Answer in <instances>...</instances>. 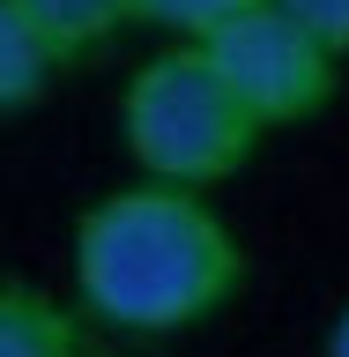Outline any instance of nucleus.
Returning a JSON list of instances; mask_svg holds the SVG:
<instances>
[{
    "label": "nucleus",
    "instance_id": "423d86ee",
    "mask_svg": "<svg viewBox=\"0 0 349 357\" xmlns=\"http://www.w3.org/2000/svg\"><path fill=\"white\" fill-rule=\"evenodd\" d=\"M60 75H67V67L38 45V30L22 22V8L0 0V119H8V112H30Z\"/></svg>",
    "mask_w": 349,
    "mask_h": 357
},
{
    "label": "nucleus",
    "instance_id": "0eeeda50",
    "mask_svg": "<svg viewBox=\"0 0 349 357\" xmlns=\"http://www.w3.org/2000/svg\"><path fill=\"white\" fill-rule=\"evenodd\" d=\"M253 8H267V0H134V22L171 30L178 45H201V38H216L223 22L253 15Z\"/></svg>",
    "mask_w": 349,
    "mask_h": 357
},
{
    "label": "nucleus",
    "instance_id": "6e6552de",
    "mask_svg": "<svg viewBox=\"0 0 349 357\" xmlns=\"http://www.w3.org/2000/svg\"><path fill=\"white\" fill-rule=\"evenodd\" d=\"M267 8H275V15H290L297 30H312L334 60H349V0H267Z\"/></svg>",
    "mask_w": 349,
    "mask_h": 357
},
{
    "label": "nucleus",
    "instance_id": "f03ea898",
    "mask_svg": "<svg viewBox=\"0 0 349 357\" xmlns=\"http://www.w3.org/2000/svg\"><path fill=\"white\" fill-rule=\"evenodd\" d=\"M119 142L134 156V178L216 194L223 178H238L253 164L267 134L238 112V97L216 82V67L194 45H164L119 89Z\"/></svg>",
    "mask_w": 349,
    "mask_h": 357
},
{
    "label": "nucleus",
    "instance_id": "f257e3e1",
    "mask_svg": "<svg viewBox=\"0 0 349 357\" xmlns=\"http://www.w3.org/2000/svg\"><path fill=\"white\" fill-rule=\"evenodd\" d=\"M75 312L111 335H186L238 305L245 238L208 194L127 178L75 216Z\"/></svg>",
    "mask_w": 349,
    "mask_h": 357
},
{
    "label": "nucleus",
    "instance_id": "20e7f679",
    "mask_svg": "<svg viewBox=\"0 0 349 357\" xmlns=\"http://www.w3.org/2000/svg\"><path fill=\"white\" fill-rule=\"evenodd\" d=\"M0 357H89V328L45 283L0 275Z\"/></svg>",
    "mask_w": 349,
    "mask_h": 357
},
{
    "label": "nucleus",
    "instance_id": "1a4fd4ad",
    "mask_svg": "<svg viewBox=\"0 0 349 357\" xmlns=\"http://www.w3.org/2000/svg\"><path fill=\"white\" fill-rule=\"evenodd\" d=\"M320 357H349V305L327 320V350H320Z\"/></svg>",
    "mask_w": 349,
    "mask_h": 357
},
{
    "label": "nucleus",
    "instance_id": "39448f33",
    "mask_svg": "<svg viewBox=\"0 0 349 357\" xmlns=\"http://www.w3.org/2000/svg\"><path fill=\"white\" fill-rule=\"evenodd\" d=\"M22 22L38 30V45L52 52L60 67L104 52L119 30H134V0H15Z\"/></svg>",
    "mask_w": 349,
    "mask_h": 357
},
{
    "label": "nucleus",
    "instance_id": "9d476101",
    "mask_svg": "<svg viewBox=\"0 0 349 357\" xmlns=\"http://www.w3.org/2000/svg\"><path fill=\"white\" fill-rule=\"evenodd\" d=\"M89 357H127V350H89Z\"/></svg>",
    "mask_w": 349,
    "mask_h": 357
},
{
    "label": "nucleus",
    "instance_id": "7ed1b4c3",
    "mask_svg": "<svg viewBox=\"0 0 349 357\" xmlns=\"http://www.w3.org/2000/svg\"><path fill=\"white\" fill-rule=\"evenodd\" d=\"M194 52L216 67V82L238 97V112L261 134L320 119V112L334 105V89H342V60H334L312 30L275 15V8H253V15L223 22L216 38H201Z\"/></svg>",
    "mask_w": 349,
    "mask_h": 357
}]
</instances>
